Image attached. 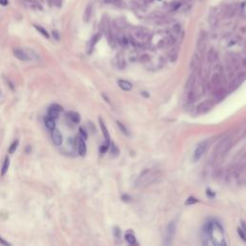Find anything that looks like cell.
I'll return each mask as SVG.
<instances>
[{
  "label": "cell",
  "mask_w": 246,
  "mask_h": 246,
  "mask_svg": "<svg viewBox=\"0 0 246 246\" xmlns=\"http://www.w3.org/2000/svg\"><path fill=\"white\" fill-rule=\"evenodd\" d=\"M159 176V172L158 171H154V170H150V169H146L145 171H143L141 176H139V181L141 184H151L152 182H154L155 180L158 178Z\"/></svg>",
  "instance_id": "cell-1"
},
{
  "label": "cell",
  "mask_w": 246,
  "mask_h": 246,
  "mask_svg": "<svg viewBox=\"0 0 246 246\" xmlns=\"http://www.w3.org/2000/svg\"><path fill=\"white\" fill-rule=\"evenodd\" d=\"M229 145H230V138L223 139L221 141L218 142V144H217L215 148H214L213 155L215 157H219L220 155H222V154L225 153V151L227 150Z\"/></svg>",
  "instance_id": "cell-2"
},
{
  "label": "cell",
  "mask_w": 246,
  "mask_h": 246,
  "mask_svg": "<svg viewBox=\"0 0 246 246\" xmlns=\"http://www.w3.org/2000/svg\"><path fill=\"white\" fill-rule=\"evenodd\" d=\"M207 148H208V141H204L200 142V143L197 145L195 151H194L193 159L195 160V161H198V160L203 156V154L206 152Z\"/></svg>",
  "instance_id": "cell-3"
},
{
  "label": "cell",
  "mask_w": 246,
  "mask_h": 246,
  "mask_svg": "<svg viewBox=\"0 0 246 246\" xmlns=\"http://www.w3.org/2000/svg\"><path fill=\"white\" fill-rule=\"evenodd\" d=\"M213 100L211 99L205 100V101H203L198 105V107H197V113L201 114L207 113V111H209L213 108Z\"/></svg>",
  "instance_id": "cell-4"
},
{
  "label": "cell",
  "mask_w": 246,
  "mask_h": 246,
  "mask_svg": "<svg viewBox=\"0 0 246 246\" xmlns=\"http://www.w3.org/2000/svg\"><path fill=\"white\" fill-rule=\"evenodd\" d=\"M14 55H15L16 58H18L19 61H22V62H28L31 60L29 54H28L25 50L20 49V48H15V49H14Z\"/></svg>",
  "instance_id": "cell-5"
},
{
  "label": "cell",
  "mask_w": 246,
  "mask_h": 246,
  "mask_svg": "<svg viewBox=\"0 0 246 246\" xmlns=\"http://www.w3.org/2000/svg\"><path fill=\"white\" fill-rule=\"evenodd\" d=\"M76 142H77V150H78L79 155L84 157L86 155V153H87V145H86L85 139L80 136L77 138Z\"/></svg>",
  "instance_id": "cell-6"
},
{
  "label": "cell",
  "mask_w": 246,
  "mask_h": 246,
  "mask_svg": "<svg viewBox=\"0 0 246 246\" xmlns=\"http://www.w3.org/2000/svg\"><path fill=\"white\" fill-rule=\"evenodd\" d=\"M52 141L56 146H60L63 143V136L59 129H57V128L52 130Z\"/></svg>",
  "instance_id": "cell-7"
},
{
  "label": "cell",
  "mask_w": 246,
  "mask_h": 246,
  "mask_svg": "<svg viewBox=\"0 0 246 246\" xmlns=\"http://www.w3.org/2000/svg\"><path fill=\"white\" fill-rule=\"evenodd\" d=\"M206 48V35L205 33L201 32L197 39V49L199 53H203Z\"/></svg>",
  "instance_id": "cell-8"
},
{
  "label": "cell",
  "mask_w": 246,
  "mask_h": 246,
  "mask_svg": "<svg viewBox=\"0 0 246 246\" xmlns=\"http://www.w3.org/2000/svg\"><path fill=\"white\" fill-rule=\"evenodd\" d=\"M65 116L71 123H74V124H78L80 120H81V116L76 111H68V113H65Z\"/></svg>",
  "instance_id": "cell-9"
},
{
  "label": "cell",
  "mask_w": 246,
  "mask_h": 246,
  "mask_svg": "<svg viewBox=\"0 0 246 246\" xmlns=\"http://www.w3.org/2000/svg\"><path fill=\"white\" fill-rule=\"evenodd\" d=\"M98 120H99L100 128H101L102 133H103V135H104V138H105V141H106L105 142H107V143H111V137H110V134H109V131L107 129V127H106L104 121H103V119L101 118V117H99Z\"/></svg>",
  "instance_id": "cell-10"
},
{
  "label": "cell",
  "mask_w": 246,
  "mask_h": 246,
  "mask_svg": "<svg viewBox=\"0 0 246 246\" xmlns=\"http://www.w3.org/2000/svg\"><path fill=\"white\" fill-rule=\"evenodd\" d=\"M245 78H246V73L239 74V76L236 77V78L234 79V81L232 82V84H231V90H234V88H236V87H239V86L241 84V82Z\"/></svg>",
  "instance_id": "cell-11"
},
{
  "label": "cell",
  "mask_w": 246,
  "mask_h": 246,
  "mask_svg": "<svg viewBox=\"0 0 246 246\" xmlns=\"http://www.w3.org/2000/svg\"><path fill=\"white\" fill-rule=\"evenodd\" d=\"M194 85H195V73H191L190 76L188 77V79L187 80V83H186L185 88L187 90H192Z\"/></svg>",
  "instance_id": "cell-12"
},
{
  "label": "cell",
  "mask_w": 246,
  "mask_h": 246,
  "mask_svg": "<svg viewBox=\"0 0 246 246\" xmlns=\"http://www.w3.org/2000/svg\"><path fill=\"white\" fill-rule=\"evenodd\" d=\"M199 61H200V58H199L198 54L197 53L193 54V56L191 57V60H190V70L196 69L197 65H199Z\"/></svg>",
  "instance_id": "cell-13"
},
{
  "label": "cell",
  "mask_w": 246,
  "mask_h": 246,
  "mask_svg": "<svg viewBox=\"0 0 246 246\" xmlns=\"http://www.w3.org/2000/svg\"><path fill=\"white\" fill-rule=\"evenodd\" d=\"M117 84H118V86L123 90L128 91V90H132V88H133V85L131 84L130 82L126 81V80H118V81H117Z\"/></svg>",
  "instance_id": "cell-14"
},
{
  "label": "cell",
  "mask_w": 246,
  "mask_h": 246,
  "mask_svg": "<svg viewBox=\"0 0 246 246\" xmlns=\"http://www.w3.org/2000/svg\"><path fill=\"white\" fill-rule=\"evenodd\" d=\"M44 124L46 126L47 129H49L52 131L53 129L56 128V123H55V119L54 118H51L49 116H46L44 118Z\"/></svg>",
  "instance_id": "cell-15"
},
{
  "label": "cell",
  "mask_w": 246,
  "mask_h": 246,
  "mask_svg": "<svg viewBox=\"0 0 246 246\" xmlns=\"http://www.w3.org/2000/svg\"><path fill=\"white\" fill-rule=\"evenodd\" d=\"M175 230H176L175 222H170V224L167 226V231H166V236L168 239H171L173 237Z\"/></svg>",
  "instance_id": "cell-16"
},
{
  "label": "cell",
  "mask_w": 246,
  "mask_h": 246,
  "mask_svg": "<svg viewBox=\"0 0 246 246\" xmlns=\"http://www.w3.org/2000/svg\"><path fill=\"white\" fill-rule=\"evenodd\" d=\"M9 166H10V159H9V157L7 156L4 160L3 165H2V168H1V175L2 176H5V174L7 173L8 169H9Z\"/></svg>",
  "instance_id": "cell-17"
},
{
  "label": "cell",
  "mask_w": 246,
  "mask_h": 246,
  "mask_svg": "<svg viewBox=\"0 0 246 246\" xmlns=\"http://www.w3.org/2000/svg\"><path fill=\"white\" fill-rule=\"evenodd\" d=\"M59 114H60V111H58L55 109L49 107L48 108V111H47V116L51 117V118H54V119H57L59 117Z\"/></svg>",
  "instance_id": "cell-18"
},
{
  "label": "cell",
  "mask_w": 246,
  "mask_h": 246,
  "mask_svg": "<svg viewBox=\"0 0 246 246\" xmlns=\"http://www.w3.org/2000/svg\"><path fill=\"white\" fill-rule=\"evenodd\" d=\"M34 27H35V28H36V30L38 31L39 33H41V35L44 37V38H46V39H49V37H50V36H49V34H48V32H47L46 30L44 29L43 27L39 26V25H36V24L34 25Z\"/></svg>",
  "instance_id": "cell-19"
},
{
  "label": "cell",
  "mask_w": 246,
  "mask_h": 246,
  "mask_svg": "<svg viewBox=\"0 0 246 246\" xmlns=\"http://www.w3.org/2000/svg\"><path fill=\"white\" fill-rule=\"evenodd\" d=\"M197 98V94L195 92V90H190L188 93V100L190 102H194Z\"/></svg>",
  "instance_id": "cell-20"
},
{
  "label": "cell",
  "mask_w": 246,
  "mask_h": 246,
  "mask_svg": "<svg viewBox=\"0 0 246 246\" xmlns=\"http://www.w3.org/2000/svg\"><path fill=\"white\" fill-rule=\"evenodd\" d=\"M91 11H92V8H91V5H88L87 7V9L85 11V15H84V19L85 21H88L90 18V16H91Z\"/></svg>",
  "instance_id": "cell-21"
},
{
  "label": "cell",
  "mask_w": 246,
  "mask_h": 246,
  "mask_svg": "<svg viewBox=\"0 0 246 246\" xmlns=\"http://www.w3.org/2000/svg\"><path fill=\"white\" fill-rule=\"evenodd\" d=\"M219 80H220L219 74L218 73L213 74V77H211V84L213 85V87H216V86L219 84Z\"/></svg>",
  "instance_id": "cell-22"
},
{
  "label": "cell",
  "mask_w": 246,
  "mask_h": 246,
  "mask_svg": "<svg viewBox=\"0 0 246 246\" xmlns=\"http://www.w3.org/2000/svg\"><path fill=\"white\" fill-rule=\"evenodd\" d=\"M18 143H19V141L18 139H16V141L11 144V146L9 147V154H14L16 152V150L18 149Z\"/></svg>",
  "instance_id": "cell-23"
},
{
  "label": "cell",
  "mask_w": 246,
  "mask_h": 246,
  "mask_svg": "<svg viewBox=\"0 0 246 246\" xmlns=\"http://www.w3.org/2000/svg\"><path fill=\"white\" fill-rule=\"evenodd\" d=\"M101 38V35H100V34H96L95 36H93V38L91 39V41H90V51H91V49H92V48L94 47V45L96 44V42L99 41V39Z\"/></svg>",
  "instance_id": "cell-24"
},
{
  "label": "cell",
  "mask_w": 246,
  "mask_h": 246,
  "mask_svg": "<svg viewBox=\"0 0 246 246\" xmlns=\"http://www.w3.org/2000/svg\"><path fill=\"white\" fill-rule=\"evenodd\" d=\"M216 57H217V55H216V52L215 51H214L213 49H211L210 50V52H209V55H208V60H209V62H214L216 60Z\"/></svg>",
  "instance_id": "cell-25"
},
{
  "label": "cell",
  "mask_w": 246,
  "mask_h": 246,
  "mask_svg": "<svg viewBox=\"0 0 246 246\" xmlns=\"http://www.w3.org/2000/svg\"><path fill=\"white\" fill-rule=\"evenodd\" d=\"M125 240L130 244H134L136 242V237L132 234H125Z\"/></svg>",
  "instance_id": "cell-26"
},
{
  "label": "cell",
  "mask_w": 246,
  "mask_h": 246,
  "mask_svg": "<svg viewBox=\"0 0 246 246\" xmlns=\"http://www.w3.org/2000/svg\"><path fill=\"white\" fill-rule=\"evenodd\" d=\"M116 124H117V126H118V128H119V130L121 131V132L124 134V135H129V132H128V130H127V128L124 126V125H123V123L122 122H120V121H118V120H117L116 121Z\"/></svg>",
  "instance_id": "cell-27"
},
{
  "label": "cell",
  "mask_w": 246,
  "mask_h": 246,
  "mask_svg": "<svg viewBox=\"0 0 246 246\" xmlns=\"http://www.w3.org/2000/svg\"><path fill=\"white\" fill-rule=\"evenodd\" d=\"M110 146H111V153L113 154V156H117V155H118V154H119V150H118V148H117V146L113 143V142H111Z\"/></svg>",
  "instance_id": "cell-28"
},
{
  "label": "cell",
  "mask_w": 246,
  "mask_h": 246,
  "mask_svg": "<svg viewBox=\"0 0 246 246\" xmlns=\"http://www.w3.org/2000/svg\"><path fill=\"white\" fill-rule=\"evenodd\" d=\"M48 4H49L50 7H52L53 5H55L57 7H61L62 6V0H47Z\"/></svg>",
  "instance_id": "cell-29"
},
{
  "label": "cell",
  "mask_w": 246,
  "mask_h": 246,
  "mask_svg": "<svg viewBox=\"0 0 246 246\" xmlns=\"http://www.w3.org/2000/svg\"><path fill=\"white\" fill-rule=\"evenodd\" d=\"M110 144H111V143H107V142H105L104 144L101 145V146H100V149H99L100 153H101V154H105L106 152H107V150L109 149V147H110Z\"/></svg>",
  "instance_id": "cell-30"
},
{
  "label": "cell",
  "mask_w": 246,
  "mask_h": 246,
  "mask_svg": "<svg viewBox=\"0 0 246 246\" xmlns=\"http://www.w3.org/2000/svg\"><path fill=\"white\" fill-rule=\"evenodd\" d=\"M198 202V200H197L196 198H194V197L190 196L188 197V198L187 199V201H186V205H191V204H195V203Z\"/></svg>",
  "instance_id": "cell-31"
},
{
  "label": "cell",
  "mask_w": 246,
  "mask_h": 246,
  "mask_svg": "<svg viewBox=\"0 0 246 246\" xmlns=\"http://www.w3.org/2000/svg\"><path fill=\"white\" fill-rule=\"evenodd\" d=\"M237 233H239V236H240V239H243L246 242V234L242 231L241 228H237Z\"/></svg>",
  "instance_id": "cell-32"
},
{
  "label": "cell",
  "mask_w": 246,
  "mask_h": 246,
  "mask_svg": "<svg viewBox=\"0 0 246 246\" xmlns=\"http://www.w3.org/2000/svg\"><path fill=\"white\" fill-rule=\"evenodd\" d=\"M79 133H80V136L82 137L83 139H87V138H88V134H87V132H86V131L83 129L82 127H80L79 128Z\"/></svg>",
  "instance_id": "cell-33"
},
{
  "label": "cell",
  "mask_w": 246,
  "mask_h": 246,
  "mask_svg": "<svg viewBox=\"0 0 246 246\" xmlns=\"http://www.w3.org/2000/svg\"><path fill=\"white\" fill-rule=\"evenodd\" d=\"M145 34L142 32V31H138V32H136V37L139 39H144L145 38Z\"/></svg>",
  "instance_id": "cell-34"
},
{
  "label": "cell",
  "mask_w": 246,
  "mask_h": 246,
  "mask_svg": "<svg viewBox=\"0 0 246 246\" xmlns=\"http://www.w3.org/2000/svg\"><path fill=\"white\" fill-rule=\"evenodd\" d=\"M0 244L5 245V246H11V243L8 242V241H6V240H5L2 236H0Z\"/></svg>",
  "instance_id": "cell-35"
},
{
  "label": "cell",
  "mask_w": 246,
  "mask_h": 246,
  "mask_svg": "<svg viewBox=\"0 0 246 246\" xmlns=\"http://www.w3.org/2000/svg\"><path fill=\"white\" fill-rule=\"evenodd\" d=\"M173 31H174L175 33H177V34L180 33V31H181V26H180L179 24H175V25L173 26Z\"/></svg>",
  "instance_id": "cell-36"
},
{
  "label": "cell",
  "mask_w": 246,
  "mask_h": 246,
  "mask_svg": "<svg viewBox=\"0 0 246 246\" xmlns=\"http://www.w3.org/2000/svg\"><path fill=\"white\" fill-rule=\"evenodd\" d=\"M122 200L124 202H129L131 200V197L129 195H126V194H124V195H122Z\"/></svg>",
  "instance_id": "cell-37"
},
{
  "label": "cell",
  "mask_w": 246,
  "mask_h": 246,
  "mask_svg": "<svg viewBox=\"0 0 246 246\" xmlns=\"http://www.w3.org/2000/svg\"><path fill=\"white\" fill-rule=\"evenodd\" d=\"M240 225H241V227L240 228H241L242 231L246 234V222L245 221H240Z\"/></svg>",
  "instance_id": "cell-38"
},
{
  "label": "cell",
  "mask_w": 246,
  "mask_h": 246,
  "mask_svg": "<svg viewBox=\"0 0 246 246\" xmlns=\"http://www.w3.org/2000/svg\"><path fill=\"white\" fill-rule=\"evenodd\" d=\"M52 35H53L54 38L57 39V41H59V39H60V35H59V33L57 32V31H53V32H52Z\"/></svg>",
  "instance_id": "cell-39"
},
{
  "label": "cell",
  "mask_w": 246,
  "mask_h": 246,
  "mask_svg": "<svg viewBox=\"0 0 246 246\" xmlns=\"http://www.w3.org/2000/svg\"><path fill=\"white\" fill-rule=\"evenodd\" d=\"M180 7H181V3H179V2H178V3H175V4H174L173 6H172V10H173V11H176V10H178Z\"/></svg>",
  "instance_id": "cell-40"
},
{
  "label": "cell",
  "mask_w": 246,
  "mask_h": 246,
  "mask_svg": "<svg viewBox=\"0 0 246 246\" xmlns=\"http://www.w3.org/2000/svg\"><path fill=\"white\" fill-rule=\"evenodd\" d=\"M141 62H148V61H149V57H148L147 55H143L141 58Z\"/></svg>",
  "instance_id": "cell-41"
},
{
  "label": "cell",
  "mask_w": 246,
  "mask_h": 246,
  "mask_svg": "<svg viewBox=\"0 0 246 246\" xmlns=\"http://www.w3.org/2000/svg\"><path fill=\"white\" fill-rule=\"evenodd\" d=\"M207 195H208V197L211 198V197H214V192L213 191H211L210 190H207Z\"/></svg>",
  "instance_id": "cell-42"
},
{
  "label": "cell",
  "mask_w": 246,
  "mask_h": 246,
  "mask_svg": "<svg viewBox=\"0 0 246 246\" xmlns=\"http://www.w3.org/2000/svg\"><path fill=\"white\" fill-rule=\"evenodd\" d=\"M8 3H9L8 0H0V4H1L2 6H7Z\"/></svg>",
  "instance_id": "cell-43"
},
{
  "label": "cell",
  "mask_w": 246,
  "mask_h": 246,
  "mask_svg": "<svg viewBox=\"0 0 246 246\" xmlns=\"http://www.w3.org/2000/svg\"><path fill=\"white\" fill-rule=\"evenodd\" d=\"M120 230L118 228H114V234H116V236H120Z\"/></svg>",
  "instance_id": "cell-44"
},
{
  "label": "cell",
  "mask_w": 246,
  "mask_h": 246,
  "mask_svg": "<svg viewBox=\"0 0 246 246\" xmlns=\"http://www.w3.org/2000/svg\"><path fill=\"white\" fill-rule=\"evenodd\" d=\"M122 41H123V43L124 44H128V39L126 38V37H124V38L122 39Z\"/></svg>",
  "instance_id": "cell-45"
},
{
  "label": "cell",
  "mask_w": 246,
  "mask_h": 246,
  "mask_svg": "<svg viewBox=\"0 0 246 246\" xmlns=\"http://www.w3.org/2000/svg\"><path fill=\"white\" fill-rule=\"evenodd\" d=\"M242 65H243L244 67H246V59H244V60L242 61Z\"/></svg>",
  "instance_id": "cell-46"
},
{
  "label": "cell",
  "mask_w": 246,
  "mask_h": 246,
  "mask_svg": "<svg viewBox=\"0 0 246 246\" xmlns=\"http://www.w3.org/2000/svg\"><path fill=\"white\" fill-rule=\"evenodd\" d=\"M0 97H1V90H0Z\"/></svg>",
  "instance_id": "cell-47"
},
{
  "label": "cell",
  "mask_w": 246,
  "mask_h": 246,
  "mask_svg": "<svg viewBox=\"0 0 246 246\" xmlns=\"http://www.w3.org/2000/svg\"><path fill=\"white\" fill-rule=\"evenodd\" d=\"M158 1H161V0H158Z\"/></svg>",
  "instance_id": "cell-48"
}]
</instances>
